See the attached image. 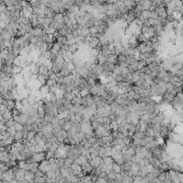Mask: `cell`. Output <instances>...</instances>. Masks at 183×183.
<instances>
[{
    "instance_id": "cell-1",
    "label": "cell",
    "mask_w": 183,
    "mask_h": 183,
    "mask_svg": "<svg viewBox=\"0 0 183 183\" xmlns=\"http://www.w3.org/2000/svg\"><path fill=\"white\" fill-rule=\"evenodd\" d=\"M39 169H40L41 171H43L44 174L46 173V171H48V170L50 169V164H49V161H48V159L44 158L43 161H41V162L39 163Z\"/></svg>"
},
{
    "instance_id": "cell-2",
    "label": "cell",
    "mask_w": 183,
    "mask_h": 183,
    "mask_svg": "<svg viewBox=\"0 0 183 183\" xmlns=\"http://www.w3.org/2000/svg\"><path fill=\"white\" fill-rule=\"evenodd\" d=\"M34 177H36V175H34L33 171L31 170H26V173H25V180L26 181H29V182H33L34 180Z\"/></svg>"
},
{
    "instance_id": "cell-3",
    "label": "cell",
    "mask_w": 183,
    "mask_h": 183,
    "mask_svg": "<svg viewBox=\"0 0 183 183\" xmlns=\"http://www.w3.org/2000/svg\"><path fill=\"white\" fill-rule=\"evenodd\" d=\"M106 62H111V63L118 62V55L117 54H109L106 57Z\"/></svg>"
},
{
    "instance_id": "cell-4",
    "label": "cell",
    "mask_w": 183,
    "mask_h": 183,
    "mask_svg": "<svg viewBox=\"0 0 183 183\" xmlns=\"http://www.w3.org/2000/svg\"><path fill=\"white\" fill-rule=\"evenodd\" d=\"M48 71H49V68L46 65H44V64H40L39 65V74L48 75Z\"/></svg>"
},
{
    "instance_id": "cell-5",
    "label": "cell",
    "mask_w": 183,
    "mask_h": 183,
    "mask_svg": "<svg viewBox=\"0 0 183 183\" xmlns=\"http://www.w3.org/2000/svg\"><path fill=\"white\" fill-rule=\"evenodd\" d=\"M48 78V75H42V74H38V78L37 81L41 84V85H45L46 84V81Z\"/></svg>"
},
{
    "instance_id": "cell-6",
    "label": "cell",
    "mask_w": 183,
    "mask_h": 183,
    "mask_svg": "<svg viewBox=\"0 0 183 183\" xmlns=\"http://www.w3.org/2000/svg\"><path fill=\"white\" fill-rule=\"evenodd\" d=\"M44 32H43V29L41 27H36L32 31H31V34L33 37H39V36H42Z\"/></svg>"
},
{
    "instance_id": "cell-7",
    "label": "cell",
    "mask_w": 183,
    "mask_h": 183,
    "mask_svg": "<svg viewBox=\"0 0 183 183\" xmlns=\"http://www.w3.org/2000/svg\"><path fill=\"white\" fill-rule=\"evenodd\" d=\"M21 71H22V67H21V66H19V65H15V64L12 65V74H13V75L20 74Z\"/></svg>"
},
{
    "instance_id": "cell-8",
    "label": "cell",
    "mask_w": 183,
    "mask_h": 183,
    "mask_svg": "<svg viewBox=\"0 0 183 183\" xmlns=\"http://www.w3.org/2000/svg\"><path fill=\"white\" fill-rule=\"evenodd\" d=\"M111 170L115 171V173H117V174L121 173V165L118 164V163H116V162H113L112 165H111Z\"/></svg>"
},
{
    "instance_id": "cell-9",
    "label": "cell",
    "mask_w": 183,
    "mask_h": 183,
    "mask_svg": "<svg viewBox=\"0 0 183 183\" xmlns=\"http://www.w3.org/2000/svg\"><path fill=\"white\" fill-rule=\"evenodd\" d=\"M72 127H73V122H72V121H65V123L63 124L62 129L65 130V131L67 132V131H70V130L72 129Z\"/></svg>"
},
{
    "instance_id": "cell-10",
    "label": "cell",
    "mask_w": 183,
    "mask_h": 183,
    "mask_svg": "<svg viewBox=\"0 0 183 183\" xmlns=\"http://www.w3.org/2000/svg\"><path fill=\"white\" fill-rule=\"evenodd\" d=\"M72 163H73V159H71L70 157H64V164H63V167H65V168H70L71 167V165H72Z\"/></svg>"
},
{
    "instance_id": "cell-11",
    "label": "cell",
    "mask_w": 183,
    "mask_h": 183,
    "mask_svg": "<svg viewBox=\"0 0 183 183\" xmlns=\"http://www.w3.org/2000/svg\"><path fill=\"white\" fill-rule=\"evenodd\" d=\"M146 65H147L146 61H145L144 59H140V60H138V62H137V67H136V70H141V68H144Z\"/></svg>"
},
{
    "instance_id": "cell-12",
    "label": "cell",
    "mask_w": 183,
    "mask_h": 183,
    "mask_svg": "<svg viewBox=\"0 0 183 183\" xmlns=\"http://www.w3.org/2000/svg\"><path fill=\"white\" fill-rule=\"evenodd\" d=\"M37 135V132L36 131H28V134H27V136H26V138L25 139H27V140H30V139H32V138H34V136Z\"/></svg>"
},
{
    "instance_id": "cell-13",
    "label": "cell",
    "mask_w": 183,
    "mask_h": 183,
    "mask_svg": "<svg viewBox=\"0 0 183 183\" xmlns=\"http://www.w3.org/2000/svg\"><path fill=\"white\" fill-rule=\"evenodd\" d=\"M14 128L16 131H21L24 129V124H21L20 122H14Z\"/></svg>"
},
{
    "instance_id": "cell-14",
    "label": "cell",
    "mask_w": 183,
    "mask_h": 183,
    "mask_svg": "<svg viewBox=\"0 0 183 183\" xmlns=\"http://www.w3.org/2000/svg\"><path fill=\"white\" fill-rule=\"evenodd\" d=\"M144 82H145V79H144L142 77H140L139 79H137V81H136L134 84H135V86H137V87H141L142 84H144Z\"/></svg>"
},
{
    "instance_id": "cell-15",
    "label": "cell",
    "mask_w": 183,
    "mask_h": 183,
    "mask_svg": "<svg viewBox=\"0 0 183 183\" xmlns=\"http://www.w3.org/2000/svg\"><path fill=\"white\" fill-rule=\"evenodd\" d=\"M45 85H47V86H49V87H52V86H54V85H56V82H55V79H53V78H47V81H46V84Z\"/></svg>"
}]
</instances>
